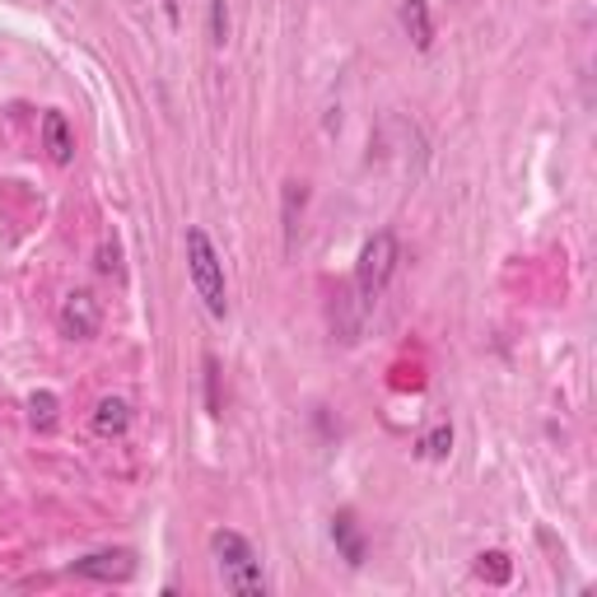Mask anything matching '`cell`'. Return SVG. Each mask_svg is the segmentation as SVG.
I'll list each match as a JSON object with an SVG mask.
<instances>
[{
	"instance_id": "obj_1",
	"label": "cell",
	"mask_w": 597,
	"mask_h": 597,
	"mask_svg": "<svg viewBox=\"0 0 597 597\" xmlns=\"http://www.w3.org/2000/svg\"><path fill=\"white\" fill-rule=\"evenodd\" d=\"M187 271H192V285L201 294L211 318H225L229 313V298H225V262H219L215 243L206 229H187Z\"/></svg>"
},
{
	"instance_id": "obj_2",
	"label": "cell",
	"mask_w": 597,
	"mask_h": 597,
	"mask_svg": "<svg viewBox=\"0 0 597 597\" xmlns=\"http://www.w3.org/2000/svg\"><path fill=\"white\" fill-rule=\"evenodd\" d=\"M211 551L219 560V574H225V588L239 593V597H262L266 593V574H262V560L257 551L247 546L239 532H215L211 537Z\"/></svg>"
},
{
	"instance_id": "obj_3",
	"label": "cell",
	"mask_w": 597,
	"mask_h": 597,
	"mask_svg": "<svg viewBox=\"0 0 597 597\" xmlns=\"http://www.w3.org/2000/svg\"><path fill=\"white\" fill-rule=\"evenodd\" d=\"M392 271H397V239H392L388 229H379L373 239L365 243V253H359V266H355V294H359V304H373L383 290H388V280Z\"/></svg>"
},
{
	"instance_id": "obj_4",
	"label": "cell",
	"mask_w": 597,
	"mask_h": 597,
	"mask_svg": "<svg viewBox=\"0 0 597 597\" xmlns=\"http://www.w3.org/2000/svg\"><path fill=\"white\" fill-rule=\"evenodd\" d=\"M56 322H61V336L89 341V336H99V327H103V304L89 290H71L66 304L56 313Z\"/></svg>"
},
{
	"instance_id": "obj_5",
	"label": "cell",
	"mask_w": 597,
	"mask_h": 597,
	"mask_svg": "<svg viewBox=\"0 0 597 597\" xmlns=\"http://www.w3.org/2000/svg\"><path fill=\"white\" fill-rule=\"evenodd\" d=\"M131 570H136L131 551H99V556L75 560V574H80V579H103V584H113V579H131Z\"/></svg>"
},
{
	"instance_id": "obj_6",
	"label": "cell",
	"mask_w": 597,
	"mask_h": 597,
	"mask_svg": "<svg viewBox=\"0 0 597 597\" xmlns=\"http://www.w3.org/2000/svg\"><path fill=\"white\" fill-rule=\"evenodd\" d=\"M42 140H47V154H52V164H71L75 136H71L66 113H47V117H42Z\"/></svg>"
},
{
	"instance_id": "obj_7",
	"label": "cell",
	"mask_w": 597,
	"mask_h": 597,
	"mask_svg": "<svg viewBox=\"0 0 597 597\" xmlns=\"http://www.w3.org/2000/svg\"><path fill=\"white\" fill-rule=\"evenodd\" d=\"M93 430H99L103 439H122L131 430V406L122 397H103L99 411H93Z\"/></svg>"
},
{
	"instance_id": "obj_8",
	"label": "cell",
	"mask_w": 597,
	"mask_h": 597,
	"mask_svg": "<svg viewBox=\"0 0 597 597\" xmlns=\"http://www.w3.org/2000/svg\"><path fill=\"white\" fill-rule=\"evenodd\" d=\"M332 542L341 546V556L351 560V564H365V537H359L355 513H336L332 518Z\"/></svg>"
},
{
	"instance_id": "obj_9",
	"label": "cell",
	"mask_w": 597,
	"mask_h": 597,
	"mask_svg": "<svg viewBox=\"0 0 597 597\" xmlns=\"http://www.w3.org/2000/svg\"><path fill=\"white\" fill-rule=\"evenodd\" d=\"M402 24H406V34H411V42L420 47V52H430V42H434V28H430V5H425V0H406V10H402Z\"/></svg>"
},
{
	"instance_id": "obj_10",
	"label": "cell",
	"mask_w": 597,
	"mask_h": 597,
	"mask_svg": "<svg viewBox=\"0 0 597 597\" xmlns=\"http://www.w3.org/2000/svg\"><path fill=\"white\" fill-rule=\"evenodd\" d=\"M28 420H34L38 430H52V425H56V397H52V392H38V397H28Z\"/></svg>"
},
{
	"instance_id": "obj_11",
	"label": "cell",
	"mask_w": 597,
	"mask_h": 597,
	"mask_svg": "<svg viewBox=\"0 0 597 597\" xmlns=\"http://www.w3.org/2000/svg\"><path fill=\"white\" fill-rule=\"evenodd\" d=\"M298 211H304V182H285V243H294Z\"/></svg>"
},
{
	"instance_id": "obj_12",
	"label": "cell",
	"mask_w": 597,
	"mask_h": 597,
	"mask_svg": "<svg viewBox=\"0 0 597 597\" xmlns=\"http://www.w3.org/2000/svg\"><path fill=\"white\" fill-rule=\"evenodd\" d=\"M477 574H481V579H491V584H505V579H509V556H505V551H491V556H481Z\"/></svg>"
},
{
	"instance_id": "obj_13",
	"label": "cell",
	"mask_w": 597,
	"mask_h": 597,
	"mask_svg": "<svg viewBox=\"0 0 597 597\" xmlns=\"http://www.w3.org/2000/svg\"><path fill=\"white\" fill-rule=\"evenodd\" d=\"M229 38V14H225V0H211V42L225 47Z\"/></svg>"
},
{
	"instance_id": "obj_14",
	"label": "cell",
	"mask_w": 597,
	"mask_h": 597,
	"mask_svg": "<svg viewBox=\"0 0 597 597\" xmlns=\"http://www.w3.org/2000/svg\"><path fill=\"white\" fill-rule=\"evenodd\" d=\"M448 444H453V434H448V430H434V434H430L420 448H425V458H444Z\"/></svg>"
},
{
	"instance_id": "obj_15",
	"label": "cell",
	"mask_w": 597,
	"mask_h": 597,
	"mask_svg": "<svg viewBox=\"0 0 597 597\" xmlns=\"http://www.w3.org/2000/svg\"><path fill=\"white\" fill-rule=\"evenodd\" d=\"M99 271H103V276H122V266H117V243H103V253H99Z\"/></svg>"
},
{
	"instance_id": "obj_16",
	"label": "cell",
	"mask_w": 597,
	"mask_h": 597,
	"mask_svg": "<svg viewBox=\"0 0 597 597\" xmlns=\"http://www.w3.org/2000/svg\"><path fill=\"white\" fill-rule=\"evenodd\" d=\"M164 10H168V20H173V24L182 20V0H164Z\"/></svg>"
}]
</instances>
